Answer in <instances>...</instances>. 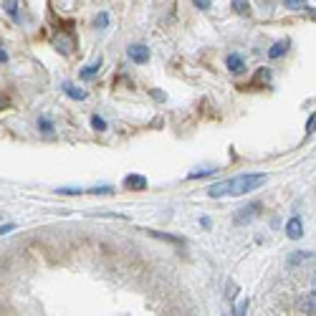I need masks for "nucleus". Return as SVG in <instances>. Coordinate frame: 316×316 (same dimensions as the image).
<instances>
[{
	"label": "nucleus",
	"mask_w": 316,
	"mask_h": 316,
	"mask_svg": "<svg viewBox=\"0 0 316 316\" xmlns=\"http://www.w3.org/2000/svg\"><path fill=\"white\" fill-rule=\"evenodd\" d=\"M263 182H266V175H238V177H233V180H225L223 188H225V195L241 197V195H246V192H251V190L260 188Z\"/></svg>",
	"instance_id": "f257e3e1"
},
{
	"label": "nucleus",
	"mask_w": 316,
	"mask_h": 316,
	"mask_svg": "<svg viewBox=\"0 0 316 316\" xmlns=\"http://www.w3.org/2000/svg\"><path fill=\"white\" fill-rule=\"evenodd\" d=\"M126 56L134 63H147L149 61V48H147L144 43H134V46L126 48Z\"/></svg>",
	"instance_id": "f03ea898"
},
{
	"label": "nucleus",
	"mask_w": 316,
	"mask_h": 316,
	"mask_svg": "<svg viewBox=\"0 0 316 316\" xmlns=\"http://www.w3.org/2000/svg\"><path fill=\"white\" fill-rule=\"evenodd\" d=\"M200 225H202V228H210L213 220H210V218H200Z\"/></svg>",
	"instance_id": "b1692460"
},
{
	"label": "nucleus",
	"mask_w": 316,
	"mask_h": 316,
	"mask_svg": "<svg viewBox=\"0 0 316 316\" xmlns=\"http://www.w3.org/2000/svg\"><path fill=\"white\" fill-rule=\"evenodd\" d=\"M286 235H288L291 241H299V238L304 235V223H301L299 215H294V218L286 223Z\"/></svg>",
	"instance_id": "7ed1b4c3"
},
{
	"label": "nucleus",
	"mask_w": 316,
	"mask_h": 316,
	"mask_svg": "<svg viewBox=\"0 0 316 316\" xmlns=\"http://www.w3.org/2000/svg\"><path fill=\"white\" fill-rule=\"evenodd\" d=\"M286 51H288V41H278V43H273V48L268 51V56L271 59H281Z\"/></svg>",
	"instance_id": "9b49d317"
},
{
	"label": "nucleus",
	"mask_w": 316,
	"mask_h": 316,
	"mask_svg": "<svg viewBox=\"0 0 316 316\" xmlns=\"http://www.w3.org/2000/svg\"><path fill=\"white\" fill-rule=\"evenodd\" d=\"M3 10H5L13 20H18V0H3Z\"/></svg>",
	"instance_id": "f8f14e48"
},
{
	"label": "nucleus",
	"mask_w": 316,
	"mask_h": 316,
	"mask_svg": "<svg viewBox=\"0 0 316 316\" xmlns=\"http://www.w3.org/2000/svg\"><path fill=\"white\" fill-rule=\"evenodd\" d=\"M225 66H228L233 73H241V71L246 68V61H243V56H241V54H230V56L225 59Z\"/></svg>",
	"instance_id": "0eeeda50"
},
{
	"label": "nucleus",
	"mask_w": 316,
	"mask_h": 316,
	"mask_svg": "<svg viewBox=\"0 0 316 316\" xmlns=\"http://www.w3.org/2000/svg\"><path fill=\"white\" fill-rule=\"evenodd\" d=\"M54 48L68 56V54L73 51V38H68V36H63V33L61 36H56V38H54Z\"/></svg>",
	"instance_id": "423d86ee"
},
{
	"label": "nucleus",
	"mask_w": 316,
	"mask_h": 316,
	"mask_svg": "<svg viewBox=\"0 0 316 316\" xmlns=\"http://www.w3.org/2000/svg\"><path fill=\"white\" fill-rule=\"evenodd\" d=\"M99 71H101V59H99V61H94V63H89V66H84V68H81V78H84V81H89V78H94Z\"/></svg>",
	"instance_id": "9d476101"
},
{
	"label": "nucleus",
	"mask_w": 316,
	"mask_h": 316,
	"mask_svg": "<svg viewBox=\"0 0 316 316\" xmlns=\"http://www.w3.org/2000/svg\"><path fill=\"white\" fill-rule=\"evenodd\" d=\"M36 126H38V131H43V134H51V131H54V122H51L48 117H41V119L36 122Z\"/></svg>",
	"instance_id": "ddd939ff"
},
{
	"label": "nucleus",
	"mask_w": 316,
	"mask_h": 316,
	"mask_svg": "<svg viewBox=\"0 0 316 316\" xmlns=\"http://www.w3.org/2000/svg\"><path fill=\"white\" fill-rule=\"evenodd\" d=\"M311 288H314V291H316V276H314V281H311Z\"/></svg>",
	"instance_id": "a878e982"
},
{
	"label": "nucleus",
	"mask_w": 316,
	"mask_h": 316,
	"mask_svg": "<svg viewBox=\"0 0 316 316\" xmlns=\"http://www.w3.org/2000/svg\"><path fill=\"white\" fill-rule=\"evenodd\" d=\"M124 188L126 190H144L147 188V180L142 175H126L124 177Z\"/></svg>",
	"instance_id": "6e6552de"
},
{
	"label": "nucleus",
	"mask_w": 316,
	"mask_h": 316,
	"mask_svg": "<svg viewBox=\"0 0 316 316\" xmlns=\"http://www.w3.org/2000/svg\"><path fill=\"white\" fill-rule=\"evenodd\" d=\"M309 258H314V255H311V253H294V255H288V263L296 266V263H301V260H309Z\"/></svg>",
	"instance_id": "dca6fc26"
},
{
	"label": "nucleus",
	"mask_w": 316,
	"mask_h": 316,
	"mask_svg": "<svg viewBox=\"0 0 316 316\" xmlns=\"http://www.w3.org/2000/svg\"><path fill=\"white\" fill-rule=\"evenodd\" d=\"M109 25V13H99L94 18V28H107Z\"/></svg>",
	"instance_id": "2eb2a0df"
},
{
	"label": "nucleus",
	"mask_w": 316,
	"mask_h": 316,
	"mask_svg": "<svg viewBox=\"0 0 316 316\" xmlns=\"http://www.w3.org/2000/svg\"><path fill=\"white\" fill-rule=\"evenodd\" d=\"M246 309H248V301L243 299V301H238V304H235V311H233V314H246Z\"/></svg>",
	"instance_id": "aec40b11"
},
{
	"label": "nucleus",
	"mask_w": 316,
	"mask_h": 316,
	"mask_svg": "<svg viewBox=\"0 0 316 316\" xmlns=\"http://www.w3.org/2000/svg\"><path fill=\"white\" fill-rule=\"evenodd\" d=\"M0 61H3V63L8 61V54H5V51H3V48H0Z\"/></svg>",
	"instance_id": "393cba45"
},
{
	"label": "nucleus",
	"mask_w": 316,
	"mask_h": 316,
	"mask_svg": "<svg viewBox=\"0 0 316 316\" xmlns=\"http://www.w3.org/2000/svg\"><path fill=\"white\" fill-rule=\"evenodd\" d=\"M195 3V8H200V10H207L210 5H213V0H192Z\"/></svg>",
	"instance_id": "412c9836"
},
{
	"label": "nucleus",
	"mask_w": 316,
	"mask_h": 316,
	"mask_svg": "<svg viewBox=\"0 0 316 316\" xmlns=\"http://www.w3.org/2000/svg\"><path fill=\"white\" fill-rule=\"evenodd\" d=\"M316 131V114L309 117V124H306V134H314Z\"/></svg>",
	"instance_id": "4be33fe9"
},
{
	"label": "nucleus",
	"mask_w": 316,
	"mask_h": 316,
	"mask_svg": "<svg viewBox=\"0 0 316 316\" xmlns=\"http://www.w3.org/2000/svg\"><path fill=\"white\" fill-rule=\"evenodd\" d=\"M10 230H15V225H13V223H8V225H0V235H8Z\"/></svg>",
	"instance_id": "5701e85b"
},
{
	"label": "nucleus",
	"mask_w": 316,
	"mask_h": 316,
	"mask_svg": "<svg viewBox=\"0 0 316 316\" xmlns=\"http://www.w3.org/2000/svg\"><path fill=\"white\" fill-rule=\"evenodd\" d=\"M258 213H260V202H253V205H248V207H243V213L235 215V225H241V223H251Z\"/></svg>",
	"instance_id": "20e7f679"
},
{
	"label": "nucleus",
	"mask_w": 316,
	"mask_h": 316,
	"mask_svg": "<svg viewBox=\"0 0 316 316\" xmlns=\"http://www.w3.org/2000/svg\"><path fill=\"white\" fill-rule=\"evenodd\" d=\"M233 10H235V13H243V15H248V13H251V8H248V0H233Z\"/></svg>",
	"instance_id": "4468645a"
},
{
	"label": "nucleus",
	"mask_w": 316,
	"mask_h": 316,
	"mask_svg": "<svg viewBox=\"0 0 316 316\" xmlns=\"http://www.w3.org/2000/svg\"><path fill=\"white\" fill-rule=\"evenodd\" d=\"M91 126H94L96 131H104V129H107V122H104L99 114H94V117H91Z\"/></svg>",
	"instance_id": "f3484780"
},
{
	"label": "nucleus",
	"mask_w": 316,
	"mask_h": 316,
	"mask_svg": "<svg viewBox=\"0 0 316 316\" xmlns=\"http://www.w3.org/2000/svg\"><path fill=\"white\" fill-rule=\"evenodd\" d=\"M299 309H301L304 314H316V291H311L309 296H304V299H301Z\"/></svg>",
	"instance_id": "1a4fd4ad"
},
{
	"label": "nucleus",
	"mask_w": 316,
	"mask_h": 316,
	"mask_svg": "<svg viewBox=\"0 0 316 316\" xmlns=\"http://www.w3.org/2000/svg\"><path fill=\"white\" fill-rule=\"evenodd\" d=\"M61 91L68 96V99H73V101H84V99H86V91L78 89V86H73V84H68V81L61 86Z\"/></svg>",
	"instance_id": "39448f33"
},
{
	"label": "nucleus",
	"mask_w": 316,
	"mask_h": 316,
	"mask_svg": "<svg viewBox=\"0 0 316 316\" xmlns=\"http://www.w3.org/2000/svg\"><path fill=\"white\" fill-rule=\"evenodd\" d=\"M215 170H197V172H190L188 180H197V177H207V175H213Z\"/></svg>",
	"instance_id": "a211bd4d"
},
{
	"label": "nucleus",
	"mask_w": 316,
	"mask_h": 316,
	"mask_svg": "<svg viewBox=\"0 0 316 316\" xmlns=\"http://www.w3.org/2000/svg\"><path fill=\"white\" fill-rule=\"evenodd\" d=\"M286 5L294 10H301V8H306V0H286Z\"/></svg>",
	"instance_id": "6ab92c4d"
}]
</instances>
